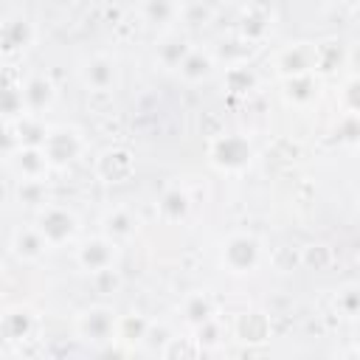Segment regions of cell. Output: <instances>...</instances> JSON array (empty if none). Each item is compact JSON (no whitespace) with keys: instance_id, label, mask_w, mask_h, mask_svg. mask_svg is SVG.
Returning a JSON list of instances; mask_svg holds the SVG:
<instances>
[{"instance_id":"cell-1","label":"cell","mask_w":360,"mask_h":360,"mask_svg":"<svg viewBox=\"0 0 360 360\" xmlns=\"http://www.w3.org/2000/svg\"><path fill=\"white\" fill-rule=\"evenodd\" d=\"M219 262L231 276H248L262 264V242L253 233L236 231L222 242Z\"/></svg>"},{"instance_id":"cell-2","label":"cell","mask_w":360,"mask_h":360,"mask_svg":"<svg viewBox=\"0 0 360 360\" xmlns=\"http://www.w3.org/2000/svg\"><path fill=\"white\" fill-rule=\"evenodd\" d=\"M76 335L93 346H104L110 340L118 338V318L110 307L104 304H93V307H84L79 315H76Z\"/></svg>"},{"instance_id":"cell-3","label":"cell","mask_w":360,"mask_h":360,"mask_svg":"<svg viewBox=\"0 0 360 360\" xmlns=\"http://www.w3.org/2000/svg\"><path fill=\"white\" fill-rule=\"evenodd\" d=\"M208 160L222 172H242L253 160V146L245 135H219L208 146Z\"/></svg>"},{"instance_id":"cell-4","label":"cell","mask_w":360,"mask_h":360,"mask_svg":"<svg viewBox=\"0 0 360 360\" xmlns=\"http://www.w3.org/2000/svg\"><path fill=\"white\" fill-rule=\"evenodd\" d=\"M42 149H45V155H48L53 169H65L82 155L84 138H82V132L76 127H65V124L62 127H51Z\"/></svg>"},{"instance_id":"cell-5","label":"cell","mask_w":360,"mask_h":360,"mask_svg":"<svg viewBox=\"0 0 360 360\" xmlns=\"http://www.w3.org/2000/svg\"><path fill=\"white\" fill-rule=\"evenodd\" d=\"M34 225L42 231V236L48 239L51 248L68 245L76 236V231H79L76 214L68 211V208H62V205H42V211H39V217H37Z\"/></svg>"},{"instance_id":"cell-6","label":"cell","mask_w":360,"mask_h":360,"mask_svg":"<svg viewBox=\"0 0 360 360\" xmlns=\"http://www.w3.org/2000/svg\"><path fill=\"white\" fill-rule=\"evenodd\" d=\"M115 259H118V242H112L104 233H98L93 239H84L76 250V262L87 276L98 273L104 267H115Z\"/></svg>"},{"instance_id":"cell-7","label":"cell","mask_w":360,"mask_h":360,"mask_svg":"<svg viewBox=\"0 0 360 360\" xmlns=\"http://www.w3.org/2000/svg\"><path fill=\"white\" fill-rule=\"evenodd\" d=\"M93 169L101 183H124L135 172V155L127 146H110L96 158Z\"/></svg>"},{"instance_id":"cell-8","label":"cell","mask_w":360,"mask_h":360,"mask_svg":"<svg viewBox=\"0 0 360 360\" xmlns=\"http://www.w3.org/2000/svg\"><path fill=\"white\" fill-rule=\"evenodd\" d=\"M8 163L20 180H45L48 169H53L42 146H17V152H8Z\"/></svg>"},{"instance_id":"cell-9","label":"cell","mask_w":360,"mask_h":360,"mask_svg":"<svg viewBox=\"0 0 360 360\" xmlns=\"http://www.w3.org/2000/svg\"><path fill=\"white\" fill-rule=\"evenodd\" d=\"M8 248H11L14 259H20V262H39L51 245L37 225H25V228H17L11 233Z\"/></svg>"},{"instance_id":"cell-10","label":"cell","mask_w":360,"mask_h":360,"mask_svg":"<svg viewBox=\"0 0 360 360\" xmlns=\"http://www.w3.org/2000/svg\"><path fill=\"white\" fill-rule=\"evenodd\" d=\"M82 79L87 84V90L93 93H107L115 84V59L107 53H96L84 62L82 68Z\"/></svg>"},{"instance_id":"cell-11","label":"cell","mask_w":360,"mask_h":360,"mask_svg":"<svg viewBox=\"0 0 360 360\" xmlns=\"http://www.w3.org/2000/svg\"><path fill=\"white\" fill-rule=\"evenodd\" d=\"M20 87H22L25 112H34V115H39L42 110H48V107L53 104V98H56V87H53V82H51L48 76H42V73L28 76Z\"/></svg>"},{"instance_id":"cell-12","label":"cell","mask_w":360,"mask_h":360,"mask_svg":"<svg viewBox=\"0 0 360 360\" xmlns=\"http://www.w3.org/2000/svg\"><path fill=\"white\" fill-rule=\"evenodd\" d=\"M276 68H278L281 79L315 70V45H290V48H284L276 59Z\"/></svg>"},{"instance_id":"cell-13","label":"cell","mask_w":360,"mask_h":360,"mask_svg":"<svg viewBox=\"0 0 360 360\" xmlns=\"http://www.w3.org/2000/svg\"><path fill=\"white\" fill-rule=\"evenodd\" d=\"M34 326H37V315H34L31 307H22V304H20V307H8V309L3 312V321H0L3 338H6L8 343H17V340L31 338Z\"/></svg>"},{"instance_id":"cell-14","label":"cell","mask_w":360,"mask_h":360,"mask_svg":"<svg viewBox=\"0 0 360 360\" xmlns=\"http://www.w3.org/2000/svg\"><path fill=\"white\" fill-rule=\"evenodd\" d=\"M101 233L121 245V242H127V239H132L138 233V219H135V214L129 208H121V205L110 208L101 217Z\"/></svg>"},{"instance_id":"cell-15","label":"cell","mask_w":360,"mask_h":360,"mask_svg":"<svg viewBox=\"0 0 360 360\" xmlns=\"http://www.w3.org/2000/svg\"><path fill=\"white\" fill-rule=\"evenodd\" d=\"M233 335L242 343H264L270 338V318L262 309H248L233 321Z\"/></svg>"},{"instance_id":"cell-16","label":"cell","mask_w":360,"mask_h":360,"mask_svg":"<svg viewBox=\"0 0 360 360\" xmlns=\"http://www.w3.org/2000/svg\"><path fill=\"white\" fill-rule=\"evenodd\" d=\"M31 42H34V22L28 17L17 14V17H8L3 22V51L6 53L25 51Z\"/></svg>"},{"instance_id":"cell-17","label":"cell","mask_w":360,"mask_h":360,"mask_svg":"<svg viewBox=\"0 0 360 360\" xmlns=\"http://www.w3.org/2000/svg\"><path fill=\"white\" fill-rule=\"evenodd\" d=\"M188 211H191V197L186 188L172 186L163 191V197L158 202V214L163 222H183L188 217Z\"/></svg>"},{"instance_id":"cell-18","label":"cell","mask_w":360,"mask_h":360,"mask_svg":"<svg viewBox=\"0 0 360 360\" xmlns=\"http://www.w3.org/2000/svg\"><path fill=\"white\" fill-rule=\"evenodd\" d=\"M188 53H191V45H188V39L180 37V34H169V37H163V39L158 42V51H155L158 62H160L166 70H177L180 62H183Z\"/></svg>"},{"instance_id":"cell-19","label":"cell","mask_w":360,"mask_h":360,"mask_svg":"<svg viewBox=\"0 0 360 360\" xmlns=\"http://www.w3.org/2000/svg\"><path fill=\"white\" fill-rule=\"evenodd\" d=\"M284 96H287V101H292L298 107L312 104L318 98V79H315V73L309 70V73H298V76L284 79Z\"/></svg>"},{"instance_id":"cell-20","label":"cell","mask_w":360,"mask_h":360,"mask_svg":"<svg viewBox=\"0 0 360 360\" xmlns=\"http://www.w3.org/2000/svg\"><path fill=\"white\" fill-rule=\"evenodd\" d=\"M180 312H183V321L191 329H197V326H202L205 321L214 318V304H211V298L205 292H188L183 298V304H180Z\"/></svg>"},{"instance_id":"cell-21","label":"cell","mask_w":360,"mask_h":360,"mask_svg":"<svg viewBox=\"0 0 360 360\" xmlns=\"http://www.w3.org/2000/svg\"><path fill=\"white\" fill-rule=\"evenodd\" d=\"M211 70H214V59H211L208 53L197 51V48H191V53H188V56L180 62V68H177L180 79H183V82H188V84H197V82L208 79V76H211Z\"/></svg>"},{"instance_id":"cell-22","label":"cell","mask_w":360,"mask_h":360,"mask_svg":"<svg viewBox=\"0 0 360 360\" xmlns=\"http://www.w3.org/2000/svg\"><path fill=\"white\" fill-rule=\"evenodd\" d=\"M146 329H149V321L141 312H129V315L118 318V338L115 340L124 343V346H129V349H135V346H141Z\"/></svg>"},{"instance_id":"cell-23","label":"cell","mask_w":360,"mask_h":360,"mask_svg":"<svg viewBox=\"0 0 360 360\" xmlns=\"http://www.w3.org/2000/svg\"><path fill=\"white\" fill-rule=\"evenodd\" d=\"M222 84H225L228 93H248L256 84V73L248 65H231L222 76Z\"/></svg>"},{"instance_id":"cell-24","label":"cell","mask_w":360,"mask_h":360,"mask_svg":"<svg viewBox=\"0 0 360 360\" xmlns=\"http://www.w3.org/2000/svg\"><path fill=\"white\" fill-rule=\"evenodd\" d=\"M335 309H338L343 318L357 321V318H360V284H346L343 290H338V295H335Z\"/></svg>"},{"instance_id":"cell-25","label":"cell","mask_w":360,"mask_h":360,"mask_svg":"<svg viewBox=\"0 0 360 360\" xmlns=\"http://www.w3.org/2000/svg\"><path fill=\"white\" fill-rule=\"evenodd\" d=\"M301 264L309 267V270L323 273V270L332 264V250H329V245H323V242H312V245H307V248L301 250Z\"/></svg>"},{"instance_id":"cell-26","label":"cell","mask_w":360,"mask_h":360,"mask_svg":"<svg viewBox=\"0 0 360 360\" xmlns=\"http://www.w3.org/2000/svg\"><path fill=\"white\" fill-rule=\"evenodd\" d=\"M143 17L149 22H169V20L180 17V6H174V0H146Z\"/></svg>"},{"instance_id":"cell-27","label":"cell","mask_w":360,"mask_h":360,"mask_svg":"<svg viewBox=\"0 0 360 360\" xmlns=\"http://www.w3.org/2000/svg\"><path fill=\"white\" fill-rule=\"evenodd\" d=\"M343 59V48H340V42H321V45H315V68L318 70H335L338 68V62Z\"/></svg>"},{"instance_id":"cell-28","label":"cell","mask_w":360,"mask_h":360,"mask_svg":"<svg viewBox=\"0 0 360 360\" xmlns=\"http://www.w3.org/2000/svg\"><path fill=\"white\" fill-rule=\"evenodd\" d=\"M17 200L25 205H48L45 180H17Z\"/></svg>"},{"instance_id":"cell-29","label":"cell","mask_w":360,"mask_h":360,"mask_svg":"<svg viewBox=\"0 0 360 360\" xmlns=\"http://www.w3.org/2000/svg\"><path fill=\"white\" fill-rule=\"evenodd\" d=\"M90 284H93L96 292H101V295H115L118 287H121V276H118L115 267H104V270H98V273H90Z\"/></svg>"},{"instance_id":"cell-30","label":"cell","mask_w":360,"mask_h":360,"mask_svg":"<svg viewBox=\"0 0 360 360\" xmlns=\"http://www.w3.org/2000/svg\"><path fill=\"white\" fill-rule=\"evenodd\" d=\"M194 354H200V346H197L194 338H177V335H172V340L166 343V349H163L160 357L174 360V357H194Z\"/></svg>"},{"instance_id":"cell-31","label":"cell","mask_w":360,"mask_h":360,"mask_svg":"<svg viewBox=\"0 0 360 360\" xmlns=\"http://www.w3.org/2000/svg\"><path fill=\"white\" fill-rule=\"evenodd\" d=\"M197 332V346H200V352H208V349H214V346H219V335H222V329H219V321L217 318H211V321H205L202 326H197L194 329Z\"/></svg>"},{"instance_id":"cell-32","label":"cell","mask_w":360,"mask_h":360,"mask_svg":"<svg viewBox=\"0 0 360 360\" xmlns=\"http://www.w3.org/2000/svg\"><path fill=\"white\" fill-rule=\"evenodd\" d=\"M180 17L188 22V25H205V20L211 17V11L202 6V3H188L180 8Z\"/></svg>"},{"instance_id":"cell-33","label":"cell","mask_w":360,"mask_h":360,"mask_svg":"<svg viewBox=\"0 0 360 360\" xmlns=\"http://www.w3.org/2000/svg\"><path fill=\"white\" fill-rule=\"evenodd\" d=\"M343 101L349 107V112H357L360 115V79H352L343 90Z\"/></svg>"},{"instance_id":"cell-34","label":"cell","mask_w":360,"mask_h":360,"mask_svg":"<svg viewBox=\"0 0 360 360\" xmlns=\"http://www.w3.org/2000/svg\"><path fill=\"white\" fill-rule=\"evenodd\" d=\"M264 20L262 17H256V14H250V17H245V25H242V31H245V39H256V37H262L264 34Z\"/></svg>"},{"instance_id":"cell-35","label":"cell","mask_w":360,"mask_h":360,"mask_svg":"<svg viewBox=\"0 0 360 360\" xmlns=\"http://www.w3.org/2000/svg\"><path fill=\"white\" fill-rule=\"evenodd\" d=\"M340 135H343L346 141H354V138L360 135V115H357V112H349V115L343 118V124H340Z\"/></svg>"}]
</instances>
